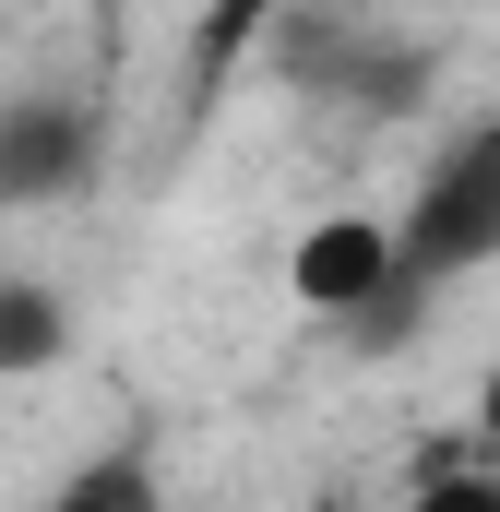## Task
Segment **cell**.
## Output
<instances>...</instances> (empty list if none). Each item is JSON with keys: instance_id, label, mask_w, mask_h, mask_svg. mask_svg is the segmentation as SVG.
<instances>
[{"instance_id": "obj_4", "label": "cell", "mask_w": 500, "mask_h": 512, "mask_svg": "<svg viewBox=\"0 0 500 512\" xmlns=\"http://www.w3.org/2000/svg\"><path fill=\"white\" fill-rule=\"evenodd\" d=\"M274 12L286 0H203V24H191V60H179V120L203 131L215 108H227V84H239V60L274 36Z\"/></svg>"}, {"instance_id": "obj_3", "label": "cell", "mask_w": 500, "mask_h": 512, "mask_svg": "<svg viewBox=\"0 0 500 512\" xmlns=\"http://www.w3.org/2000/svg\"><path fill=\"white\" fill-rule=\"evenodd\" d=\"M393 215H322L310 239H298V262H286V286H298V310L334 334V322H358L381 286H393Z\"/></svg>"}, {"instance_id": "obj_9", "label": "cell", "mask_w": 500, "mask_h": 512, "mask_svg": "<svg viewBox=\"0 0 500 512\" xmlns=\"http://www.w3.org/2000/svg\"><path fill=\"white\" fill-rule=\"evenodd\" d=\"M477 441H489V453H500V370H489V382H477Z\"/></svg>"}, {"instance_id": "obj_7", "label": "cell", "mask_w": 500, "mask_h": 512, "mask_svg": "<svg viewBox=\"0 0 500 512\" xmlns=\"http://www.w3.org/2000/svg\"><path fill=\"white\" fill-rule=\"evenodd\" d=\"M441 298H453V286H429V274H405V262H393V286H381L358 322H334V346H346V358H393V346H417V322H429Z\"/></svg>"}, {"instance_id": "obj_2", "label": "cell", "mask_w": 500, "mask_h": 512, "mask_svg": "<svg viewBox=\"0 0 500 512\" xmlns=\"http://www.w3.org/2000/svg\"><path fill=\"white\" fill-rule=\"evenodd\" d=\"M108 167V108L84 84H24L0 96V215H60Z\"/></svg>"}, {"instance_id": "obj_8", "label": "cell", "mask_w": 500, "mask_h": 512, "mask_svg": "<svg viewBox=\"0 0 500 512\" xmlns=\"http://www.w3.org/2000/svg\"><path fill=\"white\" fill-rule=\"evenodd\" d=\"M84 24H96V60H120V24H131V0H84Z\"/></svg>"}, {"instance_id": "obj_1", "label": "cell", "mask_w": 500, "mask_h": 512, "mask_svg": "<svg viewBox=\"0 0 500 512\" xmlns=\"http://www.w3.org/2000/svg\"><path fill=\"white\" fill-rule=\"evenodd\" d=\"M393 251H405V274H429V286H465V274L500 262V120L453 131L429 155L417 203L393 215Z\"/></svg>"}, {"instance_id": "obj_6", "label": "cell", "mask_w": 500, "mask_h": 512, "mask_svg": "<svg viewBox=\"0 0 500 512\" xmlns=\"http://www.w3.org/2000/svg\"><path fill=\"white\" fill-rule=\"evenodd\" d=\"M36 512H155V441L131 429V441H108V453H84Z\"/></svg>"}, {"instance_id": "obj_5", "label": "cell", "mask_w": 500, "mask_h": 512, "mask_svg": "<svg viewBox=\"0 0 500 512\" xmlns=\"http://www.w3.org/2000/svg\"><path fill=\"white\" fill-rule=\"evenodd\" d=\"M72 358V286L48 274H0V382H36Z\"/></svg>"}]
</instances>
